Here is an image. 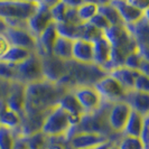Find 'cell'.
Segmentation results:
<instances>
[{
  "label": "cell",
  "mask_w": 149,
  "mask_h": 149,
  "mask_svg": "<svg viewBox=\"0 0 149 149\" xmlns=\"http://www.w3.org/2000/svg\"><path fill=\"white\" fill-rule=\"evenodd\" d=\"M68 91L70 89H67L65 85L51 82L45 79L27 84L24 114L44 111L57 105L63 95Z\"/></svg>",
  "instance_id": "1"
},
{
  "label": "cell",
  "mask_w": 149,
  "mask_h": 149,
  "mask_svg": "<svg viewBox=\"0 0 149 149\" xmlns=\"http://www.w3.org/2000/svg\"><path fill=\"white\" fill-rule=\"evenodd\" d=\"M108 74L103 68L95 65L94 63L83 64L74 61L67 62V74L61 81V84L65 85L67 89H72L79 85L94 86L103 76Z\"/></svg>",
  "instance_id": "2"
},
{
  "label": "cell",
  "mask_w": 149,
  "mask_h": 149,
  "mask_svg": "<svg viewBox=\"0 0 149 149\" xmlns=\"http://www.w3.org/2000/svg\"><path fill=\"white\" fill-rule=\"evenodd\" d=\"M79 122L75 121L60 105H55L45 120L42 132L47 137H65Z\"/></svg>",
  "instance_id": "3"
},
{
  "label": "cell",
  "mask_w": 149,
  "mask_h": 149,
  "mask_svg": "<svg viewBox=\"0 0 149 149\" xmlns=\"http://www.w3.org/2000/svg\"><path fill=\"white\" fill-rule=\"evenodd\" d=\"M39 1H0V17L8 20L27 22L35 14Z\"/></svg>",
  "instance_id": "4"
},
{
  "label": "cell",
  "mask_w": 149,
  "mask_h": 149,
  "mask_svg": "<svg viewBox=\"0 0 149 149\" xmlns=\"http://www.w3.org/2000/svg\"><path fill=\"white\" fill-rule=\"evenodd\" d=\"M42 80H44L42 58L38 54L33 53L27 60L17 65V79H16V81L22 82L27 85L30 83L42 81Z\"/></svg>",
  "instance_id": "5"
},
{
  "label": "cell",
  "mask_w": 149,
  "mask_h": 149,
  "mask_svg": "<svg viewBox=\"0 0 149 149\" xmlns=\"http://www.w3.org/2000/svg\"><path fill=\"white\" fill-rule=\"evenodd\" d=\"M94 89L97 91L103 101L111 104L123 101L128 92L116 79H113L109 74H107L100 81H97L94 84Z\"/></svg>",
  "instance_id": "6"
},
{
  "label": "cell",
  "mask_w": 149,
  "mask_h": 149,
  "mask_svg": "<svg viewBox=\"0 0 149 149\" xmlns=\"http://www.w3.org/2000/svg\"><path fill=\"white\" fill-rule=\"evenodd\" d=\"M49 1H39L35 14L27 20V28L29 33L37 39L51 24H53L49 7L53 5Z\"/></svg>",
  "instance_id": "7"
},
{
  "label": "cell",
  "mask_w": 149,
  "mask_h": 149,
  "mask_svg": "<svg viewBox=\"0 0 149 149\" xmlns=\"http://www.w3.org/2000/svg\"><path fill=\"white\" fill-rule=\"evenodd\" d=\"M75 99L80 103L81 108L84 111V114L92 113L97 111V109L102 105L103 100L94 89V86H88V85H79L71 89Z\"/></svg>",
  "instance_id": "8"
},
{
  "label": "cell",
  "mask_w": 149,
  "mask_h": 149,
  "mask_svg": "<svg viewBox=\"0 0 149 149\" xmlns=\"http://www.w3.org/2000/svg\"><path fill=\"white\" fill-rule=\"evenodd\" d=\"M130 112H131V108L123 101L112 103L108 113V122L112 134L116 136L122 134L129 119Z\"/></svg>",
  "instance_id": "9"
},
{
  "label": "cell",
  "mask_w": 149,
  "mask_h": 149,
  "mask_svg": "<svg viewBox=\"0 0 149 149\" xmlns=\"http://www.w3.org/2000/svg\"><path fill=\"white\" fill-rule=\"evenodd\" d=\"M43 76L45 80L51 82L60 83L67 74V62L55 57L54 55L42 56Z\"/></svg>",
  "instance_id": "10"
},
{
  "label": "cell",
  "mask_w": 149,
  "mask_h": 149,
  "mask_svg": "<svg viewBox=\"0 0 149 149\" xmlns=\"http://www.w3.org/2000/svg\"><path fill=\"white\" fill-rule=\"evenodd\" d=\"M53 108L40 112L24 114L22 117V123H20V127L18 129L17 136H20V137L25 138V137H28V136H31V134L42 131L45 120Z\"/></svg>",
  "instance_id": "11"
},
{
  "label": "cell",
  "mask_w": 149,
  "mask_h": 149,
  "mask_svg": "<svg viewBox=\"0 0 149 149\" xmlns=\"http://www.w3.org/2000/svg\"><path fill=\"white\" fill-rule=\"evenodd\" d=\"M25 102H26V84L18 81H11L5 100L6 107L22 117L25 112Z\"/></svg>",
  "instance_id": "12"
},
{
  "label": "cell",
  "mask_w": 149,
  "mask_h": 149,
  "mask_svg": "<svg viewBox=\"0 0 149 149\" xmlns=\"http://www.w3.org/2000/svg\"><path fill=\"white\" fill-rule=\"evenodd\" d=\"M5 36L7 37L11 46L22 47L28 49L30 52L36 53L37 49V39L29 33L27 28H17V27H8Z\"/></svg>",
  "instance_id": "13"
},
{
  "label": "cell",
  "mask_w": 149,
  "mask_h": 149,
  "mask_svg": "<svg viewBox=\"0 0 149 149\" xmlns=\"http://www.w3.org/2000/svg\"><path fill=\"white\" fill-rule=\"evenodd\" d=\"M107 136L94 132H75L67 139L68 149H93L109 140Z\"/></svg>",
  "instance_id": "14"
},
{
  "label": "cell",
  "mask_w": 149,
  "mask_h": 149,
  "mask_svg": "<svg viewBox=\"0 0 149 149\" xmlns=\"http://www.w3.org/2000/svg\"><path fill=\"white\" fill-rule=\"evenodd\" d=\"M110 3L117 9V11L119 13L120 17L126 26H130L140 22L145 16L148 15V10L142 11L137 7H134L130 1L113 0V1H110Z\"/></svg>",
  "instance_id": "15"
},
{
  "label": "cell",
  "mask_w": 149,
  "mask_h": 149,
  "mask_svg": "<svg viewBox=\"0 0 149 149\" xmlns=\"http://www.w3.org/2000/svg\"><path fill=\"white\" fill-rule=\"evenodd\" d=\"M111 55L112 46L104 36L93 43V63L107 73L111 70Z\"/></svg>",
  "instance_id": "16"
},
{
  "label": "cell",
  "mask_w": 149,
  "mask_h": 149,
  "mask_svg": "<svg viewBox=\"0 0 149 149\" xmlns=\"http://www.w3.org/2000/svg\"><path fill=\"white\" fill-rule=\"evenodd\" d=\"M58 37V34L55 28V24H51L42 33V35L37 38V49L36 54L40 57L45 55H52L53 47Z\"/></svg>",
  "instance_id": "17"
},
{
  "label": "cell",
  "mask_w": 149,
  "mask_h": 149,
  "mask_svg": "<svg viewBox=\"0 0 149 149\" xmlns=\"http://www.w3.org/2000/svg\"><path fill=\"white\" fill-rule=\"evenodd\" d=\"M132 111L140 113L142 116H149V93L139 91H128L123 100Z\"/></svg>",
  "instance_id": "18"
},
{
  "label": "cell",
  "mask_w": 149,
  "mask_h": 149,
  "mask_svg": "<svg viewBox=\"0 0 149 149\" xmlns=\"http://www.w3.org/2000/svg\"><path fill=\"white\" fill-rule=\"evenodd\" d=\"M72 61L83 64L93 63V43L86 42L84 39L73 40Z\"/></svg>",
  "instance_id": "19"
},
{
  "label": "cell",
  "mask_w": 149,
  "mask_h": 149,
  "mask_svg": "<svg viewBox=\"0 0 149 149\" xmlns=\"http://www.w3.org/2000/svg\"><path fill=\"white\" fill-rule=\"evenodd\" d=\"M139 73H141V72L131 70V68L123 66V65L113 67L108 72V74L112 76L113 79H116L123 86V89L127 90V91H132L134 90V81H136V77L138 76Z\"/></svg>",
  "instance_id": "20"
},
{
  "label": "cell",
  "mask_w": 149,
  "mask_h": 149,
  "mask_svg": "<svg viewBox=\"0 0 149 149\" xmlns=\"http://www.w3.org/2000/svg\"><path fill=\"white\" fill-rule=\"evenodd\" d=\"M58 105L64 111H66L73 119L76 120L77 122H80L81 118L84 116L83 109L81 108L80 103L77 102V100L75 99V97L73 95V93L71 92V90L63 95V97L58 102Z\"/></svg>",
  "instance_id": "21"
},
{
  "label": "cell",
  "mask_w": 149,
  "mask_h": 149,
  "mask_svg": "<svg viewBox=\"0 0 149 149\" xmlns=\"http://www.w3.org/2000/svg\"><path fill=\"white\" fill-rule=\"evenodd\" d=\"M148 116H142L140 113L136 111L130 112V116H129V119L127 121V125L125 127V130L122 134L125 136H131V137H140L141 134L142 127H143V122L145 119L147 118Z\"/></svg>",
  "instance_id": "22"
},
{
  "label": "cell",
  "mask_w": 149,
  "mask_h": 149,
  "mask_svg": "<svg viewBox=\"0 0 149 149\" xmlns=\"http://www.w3.org/2000/svg\"><path fill=\"white\" fill-rule=\"evenodd\" d=\"M22 123V116L8 109L6 104L0 105V126L18 132Z\"/></svg>",
  "instance_id": "23"
},
{
  "label": "cell",
  "mask_w": 149,
  "mask_h": 149,
  "mask_svg": "<svg viewBox=\"0 0 149 149\" xmlns=\"http://www.w3.org/2000/svg\"><path fill=\"white\" fill-rule=\"evenodd\" d=\"M72 48H73V40L58 36L54 44L52 54L55 57L64 62H70L72 61Z\"/></svg>",
  "instance_id": "24"
},
{
  "label": "cell",
  "mask_w": 149,
  "mask_h": 149,
  "mask_svg": "<svg viewBox=\"0 0 149 149\" xmlns=\"http://www.w3.org/2000/svg\"><path fill=\"white\" fill-rule=\"evenodd\" d=\"M123 66L148 75V58L145 57L140 51H136L129 54L125 60Z\"/></svg>",
  "instance_id": "25"
},
{
  "label": "cell",
  "mask_w": 149,
  "mask_h": 149,
  "mask_svg": "<svg viewBox=\"0 0 149 149\" xmlns=\"http://www.w3.org/2000/svg\"><path fill=\"white\" fill-rule=\"evenodd\" d=\"M97 14L103 16L111 26H122V25H125L121 17H120L119 13L110 3V1L97 2Z\"/></svg>",
  "instance_id": "26"
},
{
  "label": "cell",
  "mask_w": 149,
  "mask_h": 149,
  "mask_svg": "<svg viewBox=\"0 0 149 149\" xmlns=\"http://www.w3.org/2000/svg\"><path fill=\"white\" fill-rule=\"evenodd\" d=\"M33 52H30L28 49H25L22 47H16V46H10V48L8 49L6 55L1 58V62H5L8 64H13V65H18L22 63L24 61H26Z\"/></svg>",
  "instance_id": "27"
},
{
  "label": "cell",
  "mask_w": 149,
  "mask_h": 149,
  "mask_svg": "<svg viewBox=\"0 0 149 149\" xmlns=\"http://www.w3.org/2000/svg\"><path fill=\"white\" fill-rule=\"evenodd\" d=\"M82 25H72L68 22H61V24H55V28L58 36L71 39V40H76V39H81Z\"/></svg>",
  "instance_id": "28"
},
{
  "label": "cell",
  "mask_w": 149,
  "mask_h": 149,
  "mask_svg": "<svg viewBox=\"0 0 149 149\" xmlns=\"http://www.w3.org/2000/svg\"><path fill=\"white\" fill-rule=\"evenodd\" d=\"M76 13L82 24L89 22L97 14V2L95 1H82L77 7Z\"/></svg>",
  "instance_id": "29"
},
{
  "label": "cell",
  "mask_w": 149,
  "mask_h": 149,
  "mask_svg": "<svg viewBox=\"0 0 149 149\" xmlns=\"http://www.w3.org/2000/svg\"><path fill=\"white\" fill-rule=\"evenodd\" d=\"M67 10H68V5L66 1H54L53 5L49 7L53 22L54 24L65 22Z\"/></svg>",
  "instance_id": "30"
},
{
  "label": "cell",
  "mask_w": 149,
  "mask_h": 149,
  "mask_svg": "<svg viewBox=\"0 0 149 149\" xmlns=\"http://www.w3.org/2000/svg\"><path fill=\"white\" fill-rule=\"evenodd\" d=\"M114 143L117 145L118 149H147L140 140V138L125 134H121L114 141Z\"/></svg>",
  "instance_id": "31"
},
{
  "label": "cell",
  "mask_w": 149,
  "mask_h": 149,
  "mask_svg": "<svg viewBox=\"0 0 149 149\" xmlns=\"http://www.w3.org/2000/svg\"><path fill=\"white\" fill-rule=\"evenodd\" d=\"M24 138V137H22ZM25 142L28 149H47L48 147V137L42 131L34 134L28 137H25Z\"/></svg>",
  "instance_id": "32"
},
{
  "label": "cell",
  "mask_w": 149,
  "mask_h": 149,
  "mask_svg": "<svg viewBox=\"0 0 149 149\" xmlns=\"http://www.w3.org/2000/svg\"><path fill=\"white\" fill-rule=\"evenodd\" d=\"M104 36V33L97 29L92 24L86 22L82 25V34H81V39H84L90 43H95L100 38Z\"/></svg>",
  "instance_id": "33"
},
{
  "label": "cell",
  "mask_w": 149,
  "mask_h": 149,
  "mask_svg": "<svg viewBox=\"0 0 149 149\" xmlns=\"http://www.w3.org/2000/svg\"><path fill=\"white\" fill-rule=\"evenodd\" d=\"M17 132L0 126V149H14Z\"/></svg>",
  "instance_id": "34"
},
{
  "label": "cell",
  "mask_w": 149,
  "mask_h": 149,
  "mask_svg": "<svg viewBox=\"0 0 149 149\" xmlns=\"http://www.w3.org/2000/svg\"><path fill=\"white\" fill-rule=\"evenodd\" d=\"M17 79V65L8 64L0 61V80L16 81Z\"/></svg>",
  "instance_id": "35"
},
{
  "label": "cell",
  "mask_w": 149,
  "mask_h": 149,
  "mask_svg": "<svg viewBox=\"0 0 149 149\" xmlns=\"http://www.w3.org/2000/svg\"><path fill=\"white\" fill-rule=\"evenodd\" d=\"M134 91L149 93V76L143 73H139L136 77L134 84Z\"/></svg>",
  "instance_id": "36"
},
{
  "label": "cell",
  "mask_w": 149,
  "mask_h": 149,
  "mask_svg": "<svg viewBox=\"0 0 149 149\" xmlns=\"http://www.w3.org/2000/svg\"><path fill=\"white\" fill-rule=\"evenodd\" d=\"M89 22L90 24H92L94 27H97V29H100L101 31H103V33L111 27V25L108 22V20H107L102 15H100V14H97V15L94 16Z\"/></svg>",
  "instance_id": "37"
},
{
  "label": "cell",
  "mask_w": 149,
  "mask_h": 149,
  "mask_svg": "<svg viewBox=\"0 0 149 149\" xmlns=\"http://www.w3.org/2000/svg\"><path fill=\"white\" fill-rule=\"evenodd\" d=\"M10 46L11 45L7 39V37L5 36V34H0V60L6 55V53L10 48Z\"/></svg>",
  "instance_id": "38"
},
{
  "label": "cell",
  "mask_w": 149,
  "mask_h": 149,
  "mask_svg": "<svg viewBox=\"0 0 149 149\" xmlns=\"http://www.w3.org/2000/svg\"><path fill=\"white\" fill-rule=\"evenodd\" d=\"M148 127H149V119L148 117L145 119L143 122V127H142L141 134H140V140L142 141V143L145 145V147L148 149Z\"/></svg>",
  "instance_id": "39"
},
{
  "label": "cell",
  "mask_w": 149,
  "mask_h": 149,
  "mask_svg": "<svg viewBox=\"0 0 149 149\" xmlns=\"http://www.w3.org/2000/svg\"><path fill=\"white\" fill-rule=\"evenodd\" d=\"M14 149H28L27 145H26V142H25V139H24L22 137L18 136V137L16 138V141H15V146H14Z\"/></svg>",
  "instance_id": "40"
},
{
  "label": "cell",
  "mask_w": 149,
  "mask_h": 149,
  "mask_svg": "<svg viewBox=\"0 0 149 149\" xmlns=\"http://www.w3.org/2000/svg\"><path fill=\"white\" fill-rule=\"evenodd\" d=\"M113 143H114V141H113L112 139H109V140H107L105 142L99 145V146H97L95 148H93V149H110L112 146H113Z\"/></svg>",
  "instance_id": "41"
},
{
  "label": "cell",
  "mask_w": 149,
  "mask_h": 149,
  "mask_svg": "<svg viewBox=\"0 0 149 149\" xmlns=\"http://www.w3.org/2000/svg\"><path fill=\"white\" fill-rule=\"evenodd\" d=\"M7 28H8V25L7 22H6V20L0 17V34H5Z\"/></svg>",
  "instance_id": "42"
},
{
  "label": "cell",
  "mask_w": 149,
  "mask_h": 149,
  "mask_svg": "<svg viewBox=\"0 0 149 149\" xmlns=\"http://www.w3.org/2000/svg\"><path fill=\"white\" fill-rule=\"evenodd\" d=\"M110 149H118V147H117V145H116V143H113V146H112Z\"/></svg>",
  "instance_id": "43"
}]
</instances>
